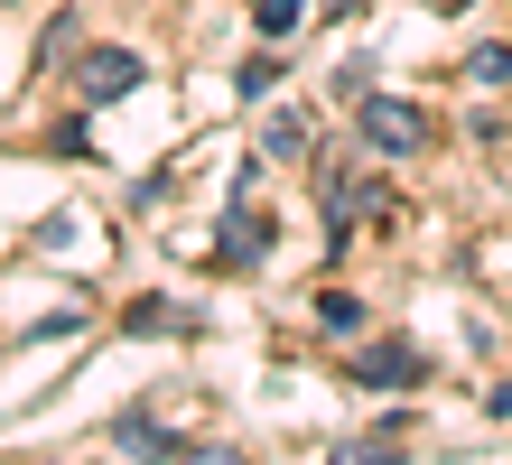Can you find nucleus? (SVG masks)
Returning a JSON list of instances; mask_svg holds the SVG:
<instances>
[{
  "label": "nucleus",
  "mask_w": 512,
  "mask_h": 465,
  "mask_svg": "<svg viewBox=\"0 0 512 465\" xmlns=\"http://www.w3.org/2000/svg\"><path fill=\"white\" fill-rule=\"evenodd\" d=\"M354 131H364L382 159H419V149H429V112L419 103H401V93H354Z\"/></svg>",
  "instance_id": "f257e3e1"
},
{
  "label": "nucleus",
  "mask_w": 512,
  "mask_h": 465,
  "mask_svg": "<svg viewBox=\"0 0 512 465\" xmlns=\"http://www.w3.org/2000/svg\"><path fill=\"white\" fill-rule=\"evenodd\" d=\"M243 196H252V168L233 177V214L215 224V261H224V270H261V261H270V214H252Z\"/></svg>",
  "instance_id": "f03ea898"
},
{
  "label": "nucleus",
  "mask_w": 512,
  "mask_h": 465,
  "mask_svg": "<svg viewBox=\"0 0 512 465\" xmlns=\"http://www.w3.org/2000/svg\"><path fill=\"white\" fill-rule=\"evenodd\" d=\"M354 382L364 391H410V382H429V354H419L410 335H373V345L354 354Z\"/></svg>",
  "instance_id": "7ed1b4c3"
},
{
  "label": "nucleus",
  "mask_w": 512,
  "mask_h": 465,
  "mask_svg": "<svg viewBox=\"0 0 512 465\" xmlns=\"http://www.w3.org/2000/svg\"><path fill=\"white\" fill-rule=\"evenodd\" d=\"M131 84H140V56L131 47H84L75 56V93H84V103H122Z\"/></svg>",
  "instance_id": "20e7f679"
},
{
  "label": "nucleus",
  "mask_w": 512,
  "mask_h": 465,
  "mask_svg": "<svg viewBox=\"0 0 512 465\" xmlns=\"http://www.w3.org/2000/svg\"><path fill=\"white\" fill-rule=\"evenodd\" d=\"M112 438H122L131 456H177V465H196V456H205L196 438H177V428H159L149 410H122V419H112Z\"/></svg>",
  "instance_id": "39448f33"
},
{
  "label": "nucleus",
  "mask_w": 512,
  "mask_h": 465,
  "mask_svg": "<svg viewBox=\"0 0 512 465\" xmlns=\"http://www.w3.org/2000/svg\"><path fill=\"white\" fill-rule=\"evenodd\" d=\"M122 326H131V335H196L205 317H187V307H177V298H140V307H131Z\"/></svg>",
  "instance_id": "423d86ee"
},
{
  "label": "nucleus",
  "mask_w": 512,
  "mask_h": 465,
  "mask_svg": "<svg viewBox=\"0 0 512 465\" xmlns=\"http://www.w3.org/2000/svg\"><path fill=\"white\" fill-rule=\"evenodd\" d=\"M308 10H317V0H252V28L280 47V38H298V28H308Z\"/></svg>",
  "instance_id": "0eeeda50"
},
{
  "label": "nucleus",
  "mask_w": 512,
  "mask_h": 465,
  "mask_svg": "<svg viewBox=\"0 0 512 465\" xmlns=\"http://www.w3.org/2000/svg\"><path fill=\"white\" fill-rule=\"evenodd\" d=\"M261 149H270V159H308V121H298V112H270L261 121Z\"/></svg>",
  "instance_id": "6e6552de"
},
{
  "label": "nucleus",
  "mask_w": 512,
  "mask_h": 465,
  "mask_svg": "<svg viewBox=\"0 0 512 465\" xmlns=\"http://www.w3.org/2000/svg\"><path fill=\"white\" fill-rule=\"evenodd\" d=\"M317 326L326 335H354V326H364V298H354V289H326L317 298Z\"/></svg>",
  "instance_id": "1a4fd4ad"
},
{
  "label": "nucleus",
  "mask_w": 512,
  "mask_h": 465,
  "mask_svg": "<svg viewBox=\"0 0 512 465\" xmlns=\"http://www.w3.org/2000/svg\"><path fill=\"white\" fill-rule=\"evenodd\" d=\"M466 84H512V47H503V38L475 47V56H466Z\"/></svg>",
  "instance_id": "9d476101"
},
{
  "label": "nucleus",
  "mask_w": 512,
  "mask_h": 465,
  "mask_svg": "<svg viewBox=\"0 0 512 465\" xmlns=\"http://www.w3.org/2000/svg\"><path fill=\"white\" fill-rule=\"evenodd\" d=\"M270 84H280V56H252L243 66V103H270Z\"/></svg>",
  "instance_id": "9b49d317"
},
{
  "label": "nucleus",
  "mask_w": 512,
  "mask_h": 465,
  "mask_svg": "<svg viewBox=\"0 0 512 465\" xmlns=\"http://www.w3.org/2000/svg\"><path fill=\"white\" fill-rule=\"evenodd\" d=\"M485 410H494V419H512V382H494V391H485Z\"/></svg>",
  "instance_id": "f8f14e48"
},
{
  "label": "nucleus",
  "mask_w": 512,
  "mask_h": 465,
  "mask_svg": "<svg viewBox=\"0 0 512 465\" xmlns=\"http://www.w3.org/2000/svg\"><path fill=\"white\" fill-rule=\"evenodd\" d=\"M373 10V0H326V19H364Z\"/></svg>",
  "instance_id": "ddd939ff"
},
{
  "label": "nucleus",
  "mask_w": 512,
  "mask_h": 465,
  "mask_svg": "<svg viewBox=\"0 0 512 465\" xmlns=\"http://www.w3.org/2000/svg\"><path fill=\"white\" fill-rule=\"evenodd\" d=\"M429 10H466V0H429Z\"/></svg>",
  "instance_id": "4468645a"
},
{
  "label": "nucleus",
  "mask_w": 512,
  "mask_h": 465,
  "mask_svg": "<svg viewBox=\"0 0 512 465\" xmlns=\"http://www.w3.org/2000/svg\"><path fill=\"white\" fill-rule=\"evenodd\" d=\"M0 10H10V0H0Z\"/></svg>",
  "instance_id": "2eb2a0df"
}]
</instances>
